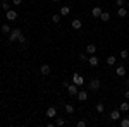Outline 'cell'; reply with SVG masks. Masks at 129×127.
I'll list each match as a JSON object with an SVG mask.
<instances>
[{
	"label": "cell",
	"instance_id": "obj_24",
	"mask_svg": "<svg viewBox=\"0 0 129 127\" xmlns=\"http://www.w3.org/2000/svg\"><path fill=\"white\" fill-rule=\"evenodd\" d=\"M120 59H122V60H127L129 59V52H127V50H120Z\"/></svg>",
	"mask_w": 129,
	"mask_h": 127
},
{
	"label": "cell",
	"instance_id": "obj_23",
	"mask_svg": "<svg viewBox=\"0 0 129 127\" xmlns=\"http://www.w3.org/2000/svg\"><path fill=\"white\" fill-rule=\"evenodd\" d=\"M10 31H12V28H10L9 24H2V33H5V34H9Z\"/></svg>",
	"mask_w": 129,
	"mask_h": 127
},
{
	"label": "cell",
	"instance_id": "obj_29",
	"mask_svg": "<svg viewBox=\"0 0 129 127\" xmlns=\"http://www.w3.org/2000/svg\"><path fill=\"white\" fill-rule=\"evenodd\" d=\"M115 4H117L119 7H124V5H126V0H115Z\"/></svg>",
	"mask_w": 129,
	"mask_h": 127
},
{
	"label": "cell",
	"instance_id": "obj_14",
	"mask_svg": "<svg viewBox=\"0 0 129 127\" xmlns=\"http://www.w3.org/2000/svg\"><path fill=\"white\" fill-rule=\"evenodd\" d=\"M69 14H71L69 5H62V7H60V16H62V17H66V16H69Z\"/></svg>",
	"mask_w": 129,
	"mask_h": 127
},
{
	"label": "cell",
	"instance_id": "obj_2",
	"mask_svg": "<svg viewBox=\"0 0 129 127\" xmlns=\"http://www.w3.org/2000/svg\"><path fill=\"white\" fill-rule=\"evenodd\" d=\"M21 34H22V33H21V29H19V28H16V29H12V31L9 33V41H10V43H14V41H17Z\"/></svg>",
	"mask_w": 129,
	"mask_h": 127
},
{
	"label": "cell",
	"instance_id": "obj_36",
	"mask_svg": "<svg viewBox=\"0 0 129 127\" xmlns=\"http://www.w3.org/2000/svg\"><path fill=\"white\" fill-rule=\"evenodd\" d=\"M126 7H127V9H129V0H127V2H126Z\"/></svg>",
	"mask_w": 129,
	"mask_h": 127
},
{
	"label": "cell",
	"instance_id": "obj_35",
	"mask_svg": "<svg viewBox=\"0 0 129 127\" xmlns=\"http://www.w3.org/2000/svg\"><path fill=\"white\" fill-rule=\"evenodd\" d=\"M52 2H53V4H59V2H60V0H52Z\"/></svg>",
	"mask_w": 129,
	"mask_h": 127
},
{
	"label": "cell",
	"instance_id": "obj_26",
	"mask_svg": "<svg viewBox=\"0 0 129 127\" xmlns=\"http://www.w3.org/2000/svg\"><path fill=\"white\" fill-rule=\"evenodd\" d=\"M103 110H105V105H103V103H98V105H96V112H98V113H103Z\"/></svg>",
	"mask_w": 129,
	"mask_h": 127
},
{
	"label": "cell",
	"instance_id": "obj_16",
	"mask_svg": "<svg viewBox=\"0 0 129 127\" xmlns=\"http://www.w3.org/2000/svg\"><path fill=\"white\" fill-rule=\"evenodd\" d=\"M86 53H88V55H93V53H96V45L89 43L88 47H86Z\"/></svg>",
	"mask_w": 129,
	"mask_h": 127
},
{
	"label": "cell",
	"instance_id": "obj_6",
	"mask_svg": "<svg viewBox=\"0 0 129 127\" xmlns=\"http://www.w3.org/2000/svg\"><path fill=\"white\" fill-rule=\"evenodd\" d=\"M88 64L91 65V67H96V65L100 64V59L93 53V55H89V57H88Z\"/></svg>",
	"mask_w": 129,
	"mask_h": 127
},
{
	"label": "cell",
	"instance_id": "obj_5",
	"mask_svg": "<svg viewBox=\"0 0 129 127\" xmlns=\"http://www.w3.org/2000/svg\"><path fill=\"white\" fill-rule=\"evenodd\" d=\"M72 82H74V84H78V86H83V84H84V79H83V76H81V74H72Z\"/></svg>",
	"mask_w": 129,
	"mask_h": 127
},
{
	"label": "cell",
	"instance_id": "obj_34",
	"mask_svg": "<svg viewBox=\"0 0 129 127\" xmlns=\"http://www.w3.org/2000/svg\"><path fill=\"white\" fill-rule=\"evenodd\" d=\"M126 86L129 88V77H126Z\"/></svg>",
	"mask_w": 129,
	"mask_h": 127
},
{
	"label": "cell",
	"instance_id": "obj_30",
	"mask_svg": "<svg viewBox=\"0 0 129 127\" xmlns=\"http://www.w3.org/2000/svg\"><path fill=\"white\" fill-rule=\"evenodd\" d=\"M19 43H21V45H26V38H24V34H21V36H19Z\"/></svg>",
	"mask_w": 129,
	"mask_h": 127
},
{
	"label": "cell",
	"instance_id": "obj_25",
	"mask_svg": "<svg viewBox=\"0 0 129 127\" xmlns=\"http://www.w3.org/2000/svg\"><path fill=\"white\" fill-rule=\"evenodd\" d=\"M60 17H62L60 14H53V16H52V22H55V24H57V22H60Z\"/></svg>",
	"mask_w": 129,
	"mask_h": 127
},
{
	"label": "cell",
	"instance_id": "obj_21",
	"mask_svg": "<svg viewBox=\"0 0 129 127\" xmlns=\"http://www.w3.org/2000/svg\"><path fill=\"white\" fill-rule=\"evenodd\" d=\"M105 62H107V65H115V57L114 55H109Z\"/></svg>",
	"mask_w": 129,
	"mask_h": 127
},
{
	"label": "cell",
	"instance_id": "obj_19",
	"mask_svg": "<svg viewBox=\"0 0 129 127\" xmlns=\"http://www.w3.org/2000/svg\"><path fill=\"white\" fill-rule=\"evenodd\" d=\"M100 19L103 21V22H107V21H110V14L107 12V10H103V12H102V16H100Z\"/></svg>",
	"mask_w": 129,
	"mask_h": 127
},
{
	"label": "cell",
	"instance_id": "obj_12",
	"mask_svg": "<svg viewBox=\"0 0 129 127\" xmlns=\"http://www.w3.org/2000/svg\"><path fill=\"white\" fill-rule=\"evenodd\" d=\"M102 12H103V10H102V7H93V9H91V16H93V17H96V19H100Z\"/></svg>",
	"mask_w": 129,
	"mask_h": 127
},
{
	"label": "cell",
	"instance_id": "obj_10",
	"mask_svg": "<svg viewBox=\"0 0 129 127\" xmlns=\"http://www.w3.org/2000/svg\"><path fill=\"white\" fill-rule=\"evenodd\" d=\"M5 17H7L9 21H16V19H17V12L10 9V10H7V12H5Z\"/></svg>",
	"mask_w": 129,
	"mask_h": 127
},
{
	"label": "cell",
	"instance_id": "obj_7",
	"mask_svg": "<svg viewBox=\"0 0 129 127\" xmlns=\"http://www.w3.org/2000/svg\"><path fill=\"white\" fill-rule=\"evenodd\" d=\"M71 28H72L74 31L81 29V28H83V21H81V19H72V22H71Z\"/></svg>",
	"mask_w": 129,
	"mask_h": 127
},
{
	"label": "cell",
	"instance_id": "obj_11",
	"mask_svg": "<svg viewBox=\"0 0 129 127\" xmlns=\"http://www.w3.org/2000/svg\"><path fill=\"white\" fill-rule=\"evenodd\" d=\"M120 113H122L120 110H112V112H110V115H109V117L112 118V120H115V122H117V120H120Z\"/></svg>",
	"mask_w": 129,
	"mask_h": 127
},
{
	"label": "cell",
	"instance_id": "obj_3",
	"mask_svg": "<svg viewBox=\"0 0 129 127\" xmlns=\"http://www.w3.org/2000/svg\"><path fill=\"white\" fill-rule=\"evenodd\" d=\"M78 91H79V86L74 84V82L67 86V93H69V96H78Z\"/></svg>",
	"mask_w": 129,
	"mask_h": 127
},
{
	"label": "cell",
	"instance_id": "obj_4",
	"mask_svg": "<svg viewBox=\"0 0 129 127\" xmlns=\"http://www.w3.org/2000/svg\"><path fill=\"white\" fill-rule=\"evenodd\" d=\"M115 74H117L119 77H126V74H127L126 65H122V64H120V65H117V67H115Z\"/></svg>",
	"mask_w": 129,
	"mask_h": 127
},
{
	"label": "cell",
	"instance_id": "obj_33",
	"mask_svg": "<svg viewBox=\"0 0 129 127\" xmlns=\"http://www.w3.org/2000/svg\"><path fill=\"white\" fill-rule=\"evenodd\" d=\"M124 96H126V98L129 100V89H126V93H124Z\"/></svg>",
	"mask_w": 129,
	"mask_h": 127
},
{
	"label": "cell",
	"instance_id": "obj_20",
	"mask_svg": "<svg viewBox=\"0 0 129 127\" xmlns=\"http://www.w3.org/2000/svg\"><path fill=\"white\" fill-rule=\"evenodd\" d=\"M117 14H119V17H126V16H127V9H126V7H119Z\"/></svg>",
	"mask_w": 129,
	"mask_h": 127
},
{
	"label": "cell",
	"instance_id": "obj_9",
	"mask_svg": "<svg viewBox=\"0 0 129 127\" xmlns=\"http://www.w3.org/2000/svg\"><path fill=\"white\" fill-rule=\"evenodd\" d=\"M40 72L43 74V76H50V72H52V69H50L48 64H41V67H40Z\"/></svg>",
	"mask_w": 129,
	"mask_h": 127
},
{
	"label": "cell",
	"instance_id": "obj_27",
	"mask_svg": "<svg viewBox=\"0 0 129 127\" xmlns=\"http://www.w3.org/2000/svg\"><path fill=\"white\" fill-rule=\"evenodd\" d=\"M64 124H66V120H64L62 117H57V120H55V125H64Z\"/></svg>",
	"mask_w": 129,
	"mask_h": 127
},
{
	"label": "cell",
	"instance_id": "obj_8",
	"mask_svg": "<svg viewBox=\"0 0 129 127\" xmlns=\"http://www.w3.org/2000/svg\"><path fill=\"white\" fill-rule=\"evenodd\" d=\"M55 117H57V108L48 107L47 108V118H55Z\"/></svg>",
	"mask_w": 129,
	"mask_h": 127
},
{
	"label": "cell",
	"instance_id": "obj_13",
	"mask_svg": "<svg viewBox=\"0 0 129 127\" xmlns=\"http://www.w3.org/2000/svg\"><path fill=\"white\" fill-rule=\"evenodd\" d=\"M78 100H79V101H86V100H88V93H86L84 89H79V91H78Z\"/></svg>",
	"mask_w": 129,
	"mask_h": 127
},
{
	"label": "cell",
	"instance_id": "obj_22",
	"mask_svg": "<svg viewBox=\"0 0 129 127\" xmlns=\"http://www.w3.org/2000/svg\"><path fill=\"white\" fill-rule=\"evenodd\" d=\"M119 125H120V127H129V118H122V117H120Z\"/></svg>",
	"mask_w": 129,
	"mask_h": 127
},
{
	"label": "cell",
	"instance_id": "obj_31",
	"mask_svg": "<svg viewBox=\"0 0 129 127\" xmlns=\"http://www.w3.org/2000/svg\"><path fill=\"white\" fill-rule=\"evenodd\" d=\"M76 125H78V127H86V122H84V120H79Z\"/></svg>",
	"mask_w": 129,
	"mask_h": 127
},
{
	"label": "cell",
	"instance_id": "obj_15",
	"mask_svg": "<svg viewBox=\"0 0 129 127\" xmlns=\"http://www.w3.org/2000/svg\"><path fill=\"white\" fill-rule=\"evenodd\" d=\"M0 9L4 10V12H7V10H10V4L7 0H0Z\"/></svg>",
	"mask_w": 129,
	"mask_h": 127
},
{
	"label": "cell",
	"instance_id": "obj_18",
	"mask_svg": "<svg viewBox=\"0 0 129 127\" xmlns=\"http://www.w3.org/2000/svg\"><path fill=\"white\" fill-rule=\"evenodd\" d=\"M64 110H66V113H69V115L74 113V107H72L71 103H66V105H64Z\"/></svg>",
	"mask_w": 129,
	"mask_h": 127
},
{
	"label": "cell",
	"instance_id": "obj_17",
	"mask_svg": "<svg viewBox=\"0 0 129 127\" xmlns=\"http://www.w3.org/2000/svg\"><path fill=\"white\" fill-rule=\"evenodd\" d=\"M119 110L122 112V113L129 112V101H122V103H120V107H119Z\"/></svg>",
	"mask_w": 129,
	"mask_h": 127
},
{
	"label": "cell",
	"instance_id": "obj_28",
	"mask_svg": "<svg viewBox=\"0 0 129 127\" xmlns=\"http://www.w3.org/2000/svg\"><path fill=\"white\" fill-rule=\"evenodd\" d=\"M79 60L81 62H88V55L86 53H79Z\"/></svg>",
	"mask_w": 129,
	"mask_h": 127
},
{
	"label": "cell",
	"instance_id": "obj_1",
	"mask_svg": "<svg viewBox=\"0 0 129 127\" xmlns=\"http://www.w3.org/2000/svg\"><path fill=\"white\" fill-rule=\"evenodd\" d=\"M88 88L91 89V91H98V89L102 88V81H100L98 77H93V79H89V82H88Z\"/></svg>",
	"mask_w": 129,
	"mask_h": 127
},
{
	"label": "cell",
	"instance_id": "obj_32",
	"mask_svg": "<svg viewBox=\"0 0 129 127\" xmlns=\"http://www.w3.org/2000/svg\"><path fill=\"white\" fill-rule=\"evenodd\" d=\"M12 4H14V5H21V4H22V0H12Z\"/></svg>",
	"mask_w": 129,
	"mask_h": 127
}]
</instances>
